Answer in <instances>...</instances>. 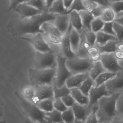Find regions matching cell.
Here are the masks:
<instances>
[{"mask_svg":"<svg viewBox=\"0 0 123 123\" xmlns=\"http://www.w3.org/2000/svg\"><path fill=\"white\" fill-rule=\"evenodd\" d=\"M57 15L44 12L31 18L21 19L20 18L11 20L6 28L13 37L21 38L28 34H44L41 29L43 24L54 21Z\"/></svg>","mask_w":123,"mask_h":123,"instance_id":"obj_1","label":"cell"},{"mask_svg":"<svg viewBox=\"0 0 123 123\" xmlns=\"http://www.w3.org/2000/svg\"><path fill=\"white\" fill-rule=\"evenodd\" d=\"M120 93L104 96L98 101L97 116L99 123L111 122L116 116L117 101Z\"/></svg>","mask_w":123,"mask_h":123,"instance_id":"obj_2","label":"cell"},{"mask_svg":"<svg viewBox=\"0 0 123 123\" xmlns=\"http://www.w3.org/2000/svg\"><path fill=\"white\" fill-rule=\"evenodd\" d=\"M57 67L53 69L37 70L30 68L29 70V78L31 86L53 85L56 76Z\"/></svg>","mask_w":123,"mask_h":123,"instance_id":"obj_3","label":"cell"},{"mask_svg":"<svg viewBox=\"0 0 123 123\" xmlns=\"http://www.w3.org/2000/svg\"><path fill=\"white\" fill-rule=\"evenodd\" d=\"M15 94L28 118L37 123H47L45 113L40 110L36 104L25 99L18 92H16Z\"/></svg>","mask_w":123,"mask_h":123,"instance_id":"obj_4","label":"cell"},{"mask_svg":"<svg viewBox=\"0 0 123 123\" xmlns=\"http://www.w3.org/2000/svg\"><path fill=\"white\" fill-rule=\"evenodd\" d=\"M66 66L73 75L90 72L94 66V62L90 58L76 57L67 59Z\"/></svg>","mask_w":123,"mask_h":123,"instance_id":"obj_5","label":"cell"},{"mask_svg":"<svg viewBox=\"0 0 123 123\" xmlns=\"http://www.w3.org/2000/svg\"><path fill=\"white\" fill-rule=\"evenodd\" d=\"M57 65V56L54 51L45 53L36 52L34 69L37 70L53 69L56 67Z\"/></svg>","mask_w":123,"mask_h":123,"instance_id":"obj_6","label":"cell"},{"mask_svg":"<svg viewBox=\"0 0 123 123\" xmlns=\"http://www.w3.org/2000/svg\"><path fill=\"white\" fill-rule=\"evenodd\" d=\"M67 58L65 57L57 56L56 73L54 85L57 88H62L65 85L66 82L73 75L66 66Z\"/></svg>","mask_w":123,"mask_h":123,"instance_id":"obj_7","label":"cell"},{"mask_svg":"<svg viewBox=\"0 0 123 123\" xmlns=\"http://www.w3.org/2000/svg\"><path fill=\"white\" fill-rule=\"evenodd\" d=\"M100 61L108 72L116 73L123 70L119 64L114 53L101 54Z\"/></svg>","mask_w":123,"mask_h":123,"instance_id":"obj_8","label":"cell"},{"mask_svg":"<svg viewBox=\"0 0 123 123\" xmlns=\"http://www.w3.org/2000/svg\"><path fill=\"white\" fill-rule=\"evenodd\" d=\"M42 34H37L31 38L22 37L20 38L30 43L37 51L45 53L53 51L49 44L45 41Z\"/></svg>","mask_w":123,"mask_h":123,"instance_id":"obj_9","label":"cell"},{"mask_svg":"<svg viewBox=\"0 0 123 123\" xmlns=\"http://www.w3.org/2000/svg\"><path fill=\"white\" fill-rule=\"evenodd\" d=\"M41 29L52 43L61 44L62 35L54 24L49 22L44 23L42 26Z\"/></svg>","mask_w":123,"mask_h":123,"instance_id":"obj_10","label":"cell"},{"mask_svg":"<svg viewBox=\"0 0 123 123\" xmlns=\"http://www.w3.org/2000/svg\"><path fill=\"white\" fill-rule=\"evenodd\" d=\"M105 85L111 95L121 92L123 90V70L117 73L115 77Z\"/></svg>","mask_w":123,"mask_h":123,"instance_id":"obj_11","label":"cell"},{"mask_svg":"<svg viewBox=\"0 0 123 123\" xmlns=\"http://www.w3.org/2000/svg\"><path fill=\"white\" fill-rule=\"evenodd\" d=\"M53 85L35 87V96L32 102L37 105L43 100L49 98L54 99Z\"/></svg>","mask_w":123,"mask_h":123,"instance_id":"obj_12","label":"cell"},{"mask_svg":"<svg viewBox=\"0 0 123 123\" xmlns=\"http://www.w3.org/2000/svg\"><path fill=\"white\" fill-rule=\"evenodd\" d=\"M111 95L107 90L105 84L97 87L93 86L91 90L88 95L89 98L88 105L93 107L97 104L98 101L101 98Z\"/></svg>","mask_w":123,"mask_h":123,"instance_id":"obj_13","label":"cell"},{"mask_svg":"<svg viewBox=\"0 0 123 123\" xmlns=\"http://www.w3.org/2000/svg\"><path fill=\"white\" fill-rule=\"evenodd\" d=\"M72 26L70 24L67 33L62 36L61 45L64 57L67 59L76 57V55L72 51L70 42V35Z\"/></svg>","mask_w":123,"mask_h":123,"instance_id":"obj_14","label":"cell"},{"mask_svg":"<svg viewBox=\"0 0 123 123\" xmlns=\"http://www.w3.org/2000/svg\"><path fill=\"white\" fill-rule=\"evenodd\" d=\"M93 107L88 105H82L75 103L72 107L75 119L82 122L85 121L92 111Z\"/></svg>","mask_w":123,"mask_h":123,"instance_id":"obj_15","label":"cell"},{"mask_svg":"<svg viewBox=\"0 0 123 123\" xmlns=\"http://www.w3.org/2000/svg\"><path fill=\"white\" fill-rule=\"evenodd\" d=\"M26 2L19 5L15 11L19 14L20 18L21 19L31 18L44 13L28 5Z\"/></svg>","mask_w":123,"mask_h":123,"instance_id":"obj_16","label":"cell"},{"mask_svg":"<svg viewBox=\"0 0 123 123\" xmlns=\"http://www.w3.org/2000/svg\"><path fill=\"white\" fill-rule=\"evenodd\" d=\"M54 25L58 29L62 36L67 33L70 24L69 14L57 15L54 20Z\"/></svg>","mask_w":123,"mask_h":123,"instance_id":"obj_17","label":"cell"},{"mask_svg":"<svg viewBox=\"0 0 123 123\" xmlns=\"http://www.w3.org/2000/svg\"><path fill=\"white\" fill-rule=\"evenodd\" d=\"M89 76V73L73 75L66 82V86L71 89L78 88Z\"/></svg>","mask_w":123,"mask_h":123,"instance_id":"obj_18","label":"cell"},{"mask_svg":"<svg viewBox=\"0 0 123 123\" xmlns=\"http://www.w3.org/2000/svg\"><path fill=\"white\" fill-rule=\"evenodd\" d=\"M70 39L72 51L76 55L79 51L81 37L80 33L73 27Z\"/></svg>","mask_w":123,"mask_h":123,"instance_id":"obj_19","label":"cell"},{"mask_svg":"<svg viewBox=\"0 0 123 123\" xmlns=\"http://www.w3.org/2000/svg\"><path fill=\"white\" fill-rule=\"evenodd\" d=\"M69 15L70 24L80 33L83 27L80 13L74 11L70 12Z\"/></svg>","mask_w":123,"mask_h":123,"instance_id":"obj_20","label":"cell"},{"mask_svg":"<svg viewBox=\"0 0 123 123\" xmlns=\"http://www.w3.org/2000/svg\"><path fill=\"white\" fill-rule=\"evenodd\" d=\"M70 90V94L76 103L81 105H89V97L83 94L79 88H72Z\"/></svg>","mask_w":123,"mask_h":123,"instance_id":"obj_21","label":"cell"},{"mask_svg":"<svg viewBox=\"0 0 123 123\" xmlns=\"http://www.w3.org/2000/svg\"><path fill=\"white\" fill-rule=\"evenodd\" d=\"M79 13L83 28L87 29L88 31H91V24L95 18L94 16L87 11H83Z\"/></svg>","mask_w":123,"mask_h":123,"instance_id":"obj_22","label":"cell"},{"mask_svg":"<svg viewBox=\"0 0 123 123\" xmlns=\"http://www.w3.org/2000/svg\"><path fill=\"white\" fill-rule=\"evenodd\" d=\"M111 41H118L117 38L111 35H109L102 31H99L96 34V44L103 46Z\"/></svg>","mask_w":123,"mask_h":123,"instance_id":"obj_23","label":"cell"},{"mask_svg":"<svg viewBox=\"0 0 123 123\" xmlns=\"http://www.w3.org/2000/svg\"><path fill=\"white\" fill-rule=\"evenodd\" d=\"M107 72L101 62L98 61L94 62V66L89 72V77L95 81L100 75Z\"/></svg>","mask_w":123,"mask_h":123,"instance_id":"obj_24","label":"cell"},{"mask_svg":"<svg viewBox=\"0 0 123 123\" xmlns=\"http://www.w3.org/2000/svg\"><path fill=\"white\" fill-rule=\"evenodd\" d=\"M118 42L111 41L108 42L104 46H100L96 44L95 46L98 49L99 52L101 54L105 53H114L116 51L118 50L117 47Z\"/></svg>","mask_w":123,"mask_h":123,"instance_id":"obj_25","label":"cell"},{"mask_svg":"<svg viewBox=\"0 0 123 123\" xmlns=\"http://www.w3.org/2000/svg\"><path fill=\"white\" fill-rule=\"evenodd\" d=\"M66 11L64 7L63 0H54L52 7L49 9L48 13L57 15L65 14Z\"/></svg>","mask_w":123,"mask_h":123,"instance_id":"obj_26","label":"cell"},{"mask_svg":"<svg viewBox=\"0 0 123 123\" xmlns=\"http://www.w3.org/2000/svg\"><path fill=\"white\" fill-rule=\"evenodd\" d=\"M45 115L47 123H64L62 120V113L55 109L45 113Z\"/></svg>","mask_w":123,"mask_h":123,"instance_id":"obj_27","label":"cell"},{"mask_svg":"<svg viewBox=\"0 0 123 123\" xmlns=\"http://www.w3.org/2000/svg\"><path fill=\"white\" fill-rule=\"evenodd\" d=\"M116 73L107 72L100 75L94 81V87H99L114 78Z\"/></svg>","mask_w":123,"mask_h":123,"instance_id":"obj_28","label":"cell"},{"mask_svg":"<svg viewBox=\"0 0 123 123\" xmlns=\"http://www.w3.org/2000/svg\"><path fill=\"white\" fill-rule=\"evenodd\" d=\"M53 98L43 100L39 102L37 105L42 111L45 113L51 112L54 109Z\"/></svg>","mask_w":123,"mask_h":123,"instance_id":"obj_29","label":"cell"},{"mask_svg":"<svg viewBox=\"0 0 123 123\" xmlns=\"http://www.w3.org/2000/svg\"><path fill=\"white\" fill-rule=\"evenodd\" d=\"M81 37V43L76 57L79 58H89L87 57V56L88 55V50L91 47L86 41L85 36Z\"/></svg>","mask_w":123,"mask_h":123,"instance_id":"obj_30","label":"cell"},{"mask_svg":"<svg viewBox=\"0 0 123 123\" xmlns=\"http://www.w3.org/2000/svg\"><path fill=\"white\" fill-rule=\"evenodd\" d=\"M116 15L111 7L106 8L103 11L100 18L105 23L114 22Z\"/></svg>","mask_w":123,"mask_h":123,"instance_id":"obj_31","label":"cell"},{"mask_svg":"<svg viewBox=\"0 0 123 123\" xmlns=\"http://www.w3.org/2000/svg\"><path fill=\"white\" fill-rule=\"evenodd\" d=\"M93 86H94V80L89 76L78 88L85 95L88 96L89 92Z\"/></svg>","mask_w":123,"mask_h":123,"instance_id":"obj_32","label":"cell"},{"mask_svg":"<svg viewBox=\"0 0 123 123\" xmlns=\"http://www.w3.org/2000/svg\"><path fill=\"white\" fill-rule=\"evenodd\" d=\"M53 87L54 99L62 98L70 94V89L68 88L66 85L62 87L57 88L54 85Z\"/></svg>","mask_w":123,"mask_h":123,"instance_id":"obj_33","label":"cell"},{"mask_svg":"<svg viewBox=\"0 0 123 123\" xmlns=\"http://www.w3.org/2000/svg\"><path fill=\"white\" fill-rule=\"evenodd\" d=\"M26 4L34 8L46 12V0H31L26 2Z\"/></svg>","mask_w":123,"mask_h":123,"instance_id":"obj_34","label":"cell"},{"mask_svg":"<svg viewBox=\"0 0 123 123\" xmlns=\"http://www.w3.org/2000/svg\"><path fill=\"white\" fill-rule=\"evenodd\" d=\"M111 7L119 18L123 15V0H111Z\"/></svg>","mask_w":123,"mask_h":123,"instance_id":"obj_35","label":"cell"},{"mask_svg":"<svg viewBox=\"0 0 123 123\" xmlns=\"http://www.w3.org/2000/svg\"><path fill=\"white\" fill-rule=\"evenodd\" d=\"M62 117L64 123H74L76 120L72 108H68L67 110L62 113Z\"/></svg>","mask_w":123,"mask_h":123,"instance_id":"obj_36","label":"cell"},{"mask_svg":"<svg viewBox=\"0 0 123 123\" xmlns=\"http://www.w3.org/2000/svg\"><path fill=\"white\" fill-rule=\"evenodd\" d=\"M25 99L32 102L35 95V88L33 86H25L23 88L22 93Z\"/></svg>","mask_w":123,"mask_h":123,"instance_id":"obj_37","label":"cell"},{"mask_svg":"<svg viewBox=\"0 0 123 123\" xmlns=\"http://www.w3.org/2000/svg\"><path fill=\"white\" fill-rule=\"evenodd\" d=\"M105 23L100 17L95 18L91 24V31L96 34L101 31Z\"/></svg>","mask_w":123,"mask_h":123,"instance_id":"obj_38","label":"cell"},{"mask_svg":"<svg viewBox=\"0 0 123 123\" xmlns=\"http://www.w3.org/2000/svg\"><path fill=\"white\" fill-rule=\"evenodd\" d=\"M74 11H77L78 12L83 11H86V9L82 0H74L69 10L65 14H69L70 12Z\"/></svg>","mask_w":123,"mask_h":123,"instance_id":"obj_39","label":"cell"},{"mask_svg":"<svg viewBox=\"0 0 123 123\" xmlns=\"http://www.w3.org/2000/svg\"><path fill=\"white\" fill-rule=\"evenodd\" d=\"M87 52L90 58L93 62L100 61L101 54H100L98 49L96 46L90 47L88 50Z\"/></svg>","mask_w":123,"mask_h":123,"instance_id":"obj_40","label":"cell"},{"mask_svg":"<svg viewBox=\"0 0 123 123\" xmlns=\"http://www.w3.org/2000/svg\"><path fill=\"white\" fill-rule=\"evenodd\" d=\"M113 28L118 41L122 42L123 41V25L114 21Z\"/></svg>","mask_w":123,"mask_h":123,"instance_id":"obj_41","label":"cell"},{"mask_svg":"<svg viewBox=\"0 0 123 123\" xmlns=\"http://www.w3.org/2000/svg\"><path fill=\"white\" fill-rule=\"evenodd\" d=\"M97 104L93 107V110L87 119L82 123H99V120L97 116Z\"/></svg>","mask_w":123,"mask_h":123,"instance_id":"obj_42","label":"cell"},{"mask_svg":"<svg viewBox=\"0 0 123 123\" xmlns=\"http://www.w3.org/2000/svg\"><path fill=\"white\" fill-rule=\"evenodd\" d=\"M54 106L55 109L62 113L67 110L68 108L65 105L61 98L54 99Z\"/></svg>","mask_w":123,"mask_h":123,"instance_id":"obj_43","label":"cell"},{"mask_svg":"<svg viewBox=\"0 0 123 123\" xmlns=\"http://www.w3.org/2000/svg\"><path fill=\"white\" fill-rule=\"evenodd\" d=\"M117 116L123 115V90L120 92L116 103Z\"/></svg>","mask_w":123,"mask_h":123,"instance_id":"obj_44","label":"cell"},{"mask_svg":"<svg viewBox=\"0 0 123 123\" xmlns=\"http://www.w3.org/2000/svg\"><path fill=\"white\" fill-rule=\"evenodd\" d=\"M82 1L86 11L91 13H92L98 6V4L95 1L82 0Z\"/></svg>","mask_w":123,"mask_h":123,"instance_id":"obj_45","label":"cell"},{"mask_svg":"<svg viewBox=\"0 0 123 123\" xmlns=\"http://www.w3.org/2000/svg\"><path fill=\"white\" fill-rule=\"evenodd\" d=\"M86 40L91 47L95 46L96 41V34L92 31H87L85 35Z\"/></svg>","mask_w":123,"mask_h":123,"instance_id":"obj_46","label":"cell"},{"mask_svg":"<svg viewBox=\"0 0 123 123\" xmlns=\"http://www.w3.org/2000/svg\"><path fill=\"white\" fill-rule=\"evenodd\" d=\"M113 22L105 23L104 26L101 31L109 35H111L116 37L113 28Z\"/></svg>","mask_w":123,"mask_h":123,"instance_id":"obj_47","label":"cell"},{"mask_svg":"<svg viewBox=\"0 0 123 123\" xmlns=\"http://www.w3.org/2000/svg\"><path fill=\"white\" fill-rule=\"evenodd\" d=\"M61 98L65 105L68 108H72L76 103L70 94Z\"/></svg>","mask_w":123,"mask_h":123,"instance_id":"obj_48","label":"cell"},{"mask_svg":"<svg viewBox=\"0 0 123 123\" xmlns=\"http://www.w3.org/2000/svg\"><path fill=\"white\" fill-rule=\"evenodd\" d=\"M25 1L21 0H11L10 7L6 11L8 12L12 10L15 11V10L17 8L19 5L24 2Z\"/></svg>","mask_w":123,"mask_h":123,"instance_id":"obj_49","label":"cell"},{"mask_svg":"<svg viewBox=\"0 0 123 123\" xmlns=\"http://www.w3.org/2000/svg\"><path fill=\"white\" fill-rule=\"evenodd\" d=\"M105 8L98 5V7L96 8L91 14L93 15L95 18H99L101 16L103 11Z\"/></svg>","mask_w":123,"mask_h":123,"instance_id":"obj_50","label":"cell"},{"mask_svg":"<svg viewBox=\"0 0 123 123\" xmlns=\"http://www.w3.org/2000/svg\"><path fill=\"white\" fill-rule=\"evenodd\" d=\"M95 1L98 4V5L104 8L111 7V0H95Z\"/></svg>","mask_w":123,"mask_h":123,"instance_id":"obj_51","label":"cell"},{"mask_svg":"<svg viewBox=\"0 0 123 123\" xmlns=\"http://www.w3.org/2000/svg\"><path fill=\"white\" fill-rule=\"evenodd\" d=\"M74 0H63L64 7L66 10V12H67L71 7ZM65 12V13H66Z\"/></svg>","mask_w":123,"mask_h":123,"instance_id":"obj_52","label":"cell"},{"mask_svg":"<svg viewBox=\"0 0 123 123\" xmlns=\"http://www.w3.org/2000/svg\"><path fill=\"white\" fill-rule=\"evenodd\" d=\"M111 123H123V115L116 116L111 122Z\"/></svg>","mask_w":123,"mask_h":123,"instance_id":"obj_53","label":"cell"},{"mask_svg":"<svg viewBox=\"0 0 123 123\" xmlns=\"http://www.w3.org/2000/svg\"><path fill=\"white\" fill-rule=\"evenodd\" d=\"M114 55L117 60L123 59V52L118 50L114 53Z\"/></svg>","mask_w":123,"mask_h":123,"instance_id":"obj_54","label":"cell"},{"mask_svg":"<svg viewBox=\"0 0 123 123\" xmlns=\"http://www.w3.org/2000/svg\"><path fill=\"white\" fill-rule=\"evenodd\" d=\"M54 1L52 0H46V12L48 13L49 9L52 7Z\"/></svg>","mask_w":123,"mask_h":123,"instance_id":"obj_55","label":"cell"},{"mask_svg":"<svg viewBox=\"0 0 123 123\" xmlns=\"http://www.w3.org/2000/svg\"><path fill=\"white\" fill-rule=\"evenodd\" d=\"M114 21L123 25V15L119 18H116L115 19Z\"/></svg>","mask_w":123,"mask_h":123,"instance_id":"obj_56","label":"cell"},{"mask_svg":"<svg viewBox=\"0 0 123 123\" xmlns=\"http://www.w3.org/2000/svg\"><path fill=\"white\" fill-rule=\"evenodd\" d=\"M118 50L123 52V43L121 42L120 43H118L117 46Z\"/></svg>","mask_w":123,"mask_h":123,"instance_id":"obj_57","label":"cell"},{"mask_svg":"<svg viewBox=\"0 0 123 123\" xmlns=\"http://www.w3.org/2000/svg\"><path fill=\"white\" fill-rule=\"evenodd\" d=\"M24 123H38L37 122H35L33 121L30 119L28 118H27L25 120V122Z\"/></svg>","mask_w":123,"mask_h":123,"instance_id":"obj_58","label":"cell"},{"mask_svg":"<svg viewBox=\"0 0 123 123\" xmlns=\"http://www.w3.org/2000/svg\"><path fill=\"white\" fill-rule=\"evenodd\" d=\"M74 123H82L80 121H78V120H75V122Z\"/></svg>","mask_w":123,"mask_h":123,"instance_id":"obj_59","label":"cell"},{"mask_svg":"<svg viewBox=\"0 0 123 123\" xmlns=\"http://www.w3.org/2000/svg\"><path fill=\"white\" fill-rule=\"evenodd\" d=\"M102 123H111V122L108 121H105L104 122H103Z\"/></svg>","mask_w":123,"mask_h":123,"instance_id":"obj_60","label":"cell"},{"mask_svg":"<svg viewBox=\"0 0 123 123\" xmlns=\"http://www.w3.org/2000/svg\"></svg>","mask_w":123,"mask_h":123,"instance_id":"obj_61","label":"cell"}]
</instances>
